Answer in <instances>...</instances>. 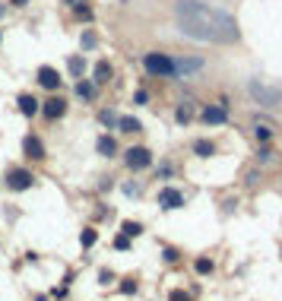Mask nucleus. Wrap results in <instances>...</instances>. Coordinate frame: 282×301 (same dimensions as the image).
<instances>
[{
    "instance_id": "obj_18",
    "label": "nucleus",
    "mask_w": 282,
    "mask_h": 301,
    "mask_svg": "<svg viewBox=\"0 0 282 301\" xmlns=\"http://www.w3.org/2000/svg\"><path fill=\"white\" fill-rule=\"evenodd\" d=\"M76 95H79V98H92V86L79 79V83H76Z\"/></svg>"
},
{
    "instance_id": "obj_9",
    "label": "nucleus",
    "mask_w": 282,
    "mask_h": 301,
    "mask_svg": "<svg viewBox=\"0 0 282 301\" xmlns=\"http://www.w3.org/2000/svg\"><path fill=\"white\" fill-rule=\"evenodd\" d=\"M38 83L45 86V89H57L60 86V73L54 67H38Z\"/></svg>"
},
{
    "instance_id": "obj_8",
    "label": "nucleus",
    "mask_w": 282,
    "mask_h": 301,
    "mask_svg": "<svg viewBox=\"0 0 282 301\" xmlns=\"http://www.w3.org/2000/svg\"><path fill=\"white\" fill-rule=\"evenodd\" d=\"M200 117H203L206 124H225V120H228V111L222 108V105H210V108L200 111Z\"/></svg>"
},
{
    "instance_id": "obj_21",
    "label": "nucleus",
    "mask_w": 282,
    "mask_h": 301,
    "mask_svg": "<svg viewBox=\"0 0 282 301\" xmlns=\"http://www.w3.org/2000/svg\"><path fill=\"white\" fill-rule=\"evenodd\" d=\"M114 247H118V251H127V247H130V235H118L114 238Z\"/></svg>"
},
{
    "instance_id": "obj_12",
    "label": "nucleus",
    "mask_w": 282,
    "mask_h": 301,
    "mask_svg": "<svg viewBox=\"0 0 282 301\" xmlns=\"http://www.w3.org/2000/svg\"><path fill=\"white\" fill-rule=\"evenodd\" d=\"M19 111H23L25 117H32L38 111V98L35 95H19Z\"/></svg>"
},
{
    "instance_id": "obj_17",
    "label": "nucleus",
    "mask_w": 282,
    "mask_h": 301,
    "mask_svg": "<svg viewBox=\"0 0 282 301\" xmlns=\"http://www.w3.org/2000/svg\"><path fill=\"white\" fill-rule=\"evenodd\" d=\"M193 270L200 273V276H206V273H212V260H206V257H200L197 263H193Z\"/></svg>"
},
{
    "instance_id": "obj_15",
    "label": "nucleus",
    "mask_w": 282,
    "mask_h": 301,
    "mask_svg": "<svg viewBox=\"0 0 282 301\" xmlns=\"http://www.w3.org/2000/svg\"><path fill=\"white\" fill-rule=\"evenodd\" d=\"M118 127H120L124 133H137V130H140V120H137V117H120Z\"/></svg>"
},
{
    "instance_id": "obj_20",
    "label": "nucleus",
    "mask_w": 282,
    "mask_h": 301,
    "mask_svg": "<svg viewBox=\"0 0 282 301\" xmlns=\"http://www.w3.org/2000/svg\"><path fill=\"white\" fill-rule=\"evenodd\" d=\"M79 241H83V247H92V244H95V232H92V229H86L83 235H79Z\"/></svg>"
},
{
    "instance_id": "obj_14",
    "label": "nucleus",
    "mask_w": 282,
    "mask_h": 301,
    "mask_svg": "<svg viewBox=\"0 0 282 301\" xmlns=\"http://www.w3.org/2000/svg\"><path fill=\"white\" fill-rule=\"evenodd\" d=\"M193 152H197V156H203V159H210L212 152H216V146H212L210 139H197V143H193Z\"/></svg>"
},
{
    "instance_id": "obj_7",
    "label": "nucleus",
    "mask_w": 282,
    "mask_h": 301,
    "mask_svg": "<svg viewBox=\"0 0 282 301\" xmlns=\"http://www.w3.org/2000/svg\"><path fill=\"white\" fill-rule=\"evenodd\" d=\"M159 206H165V209H181V206H184V193H178L174 187H162V190H159Z\"/></svg>"
},
{
    "instance_id": "obj_6",
    "label": "nucleus",
    "mask_w": 282,
    "mask_h": 301,
    "mask_svg": "<svg viewBox=\"0 0 282 301\" xmlns=\"http://www.w3.org/2000/svg\"><path fill=\"white\" fill-rule=\"evenodd\" d=\"M127 165H130V168H149V165H152V152L143 149V146L127 149Z\"/></svg>"
},
{
    "instance_id": "obj_24",
    "label": "nucleus",
    "mask_w": 282,
    "mask_h": 301,
    "mask_svg": "<svg viewBox=\"0 0 282 301\" xmlns=\"http://www.w3.org/2000/svg\"><path fill=\"white\" fill-rule=\"evenodd\" d=\"M254 133H257V139H270V127H257Z\"/></svg>"
},
{
    "instance_id": "obj_10",
    "label": "nucleus",
    "mask_w": 282,
    "mask_h": 301,
    "mask_svg": "<svg viewBox=\"0 0 282 301\" xmlns=\"http://www.w3.org/2000/svg\"><path fill=\"white\" fill-rule=\"evenodd\" d=\"M42 111H45V117H51V120H54V117H64V111H67V102H64V98H48Z\"/></svg>"
},
{
    "instance_id": "obj_13",
    "label": "nucleus",
    "mask_w": 282,
    "mask_h": 301,
    "mask_svg": "<svg viewBox=\"0 0 282 301\" xmlns=\"http://www.w3.org/2000/svg\"><path fill=\"white\" fill-rule=\"evenodd\" d=\"M95 149H98V156H108V159H111L118 146H114V139H111V137H102V139L95 143Z\"/></svg>"
},
{
    "instance_id": "obj_5",
    "label": "nucleus",
    "mask_w": 282,
    "mask_h": 301,
    "mask_svg": "<svg viewBox=\"0 0 282 301\" xmlns=\"http://www.w3.org/2000/svg\"><path fill=\"white\" fill-rule=\"evenodd\" d=\"M174 76H190V73L203 70V57H171Z\"/></svg>"
},
{
    "instance_id": "obj_4",
    "label": "nucleus",
    "mask_w": 282,
    "mask_h": 301,
    "mask_svg": "<svg viewBox=\"0 0 282 301\" xmlns=\"http://www.w3.org/2000/svg\"><path fill=\"white\" fill-rule=\"evenodd\" d=\"M32 171H25V168H10L6 171V187L10 190H29L32 187Z\"/></svg>"
},
{
    "instance_id": "obj_25",
    "label": "nucleus",
    "mask_w": 282,
    "mask_h": 301,
    "mask_svg": "<svg viewBox=\"0 0 282 301\" xmlns=\"http://www.w3.org/2000/svg\"><path fill=\"white\" fill-rule=\"evenodd\" d=\"M114 120H118V117H114V111H102V124H114Z\"/></svg>"
},
{
    "instance_id": "obj_23",
    "label": "nucleus",
    "mask_w": 282,
    "mask_h": 301,
    "mask_svg": "<svg viewBox=\"0 0 282 301\" xmlns=\"http://www.w3.org/2000/svg\"><path fill=\"white\" fill-rule=\"evenodd\" d=\"M70 70H73V73H83V60H79V57H70Z\"/></svg>"
},
{
    "instance_id": "obj_2",
    "label": "nucleus",
    "mask_w": 282,
    "mask_h": 301,
    "mask_svg": "<svg viewBox=\"0 0 282 301\" xmlns=\"http://www.w3.org/2000/svg\"><path fill=\"white\" fill-rule=\"evenodd\" d=\"M143 67H146V73H149V76H162V79L174 76L171 57H168V54H159V51H152V54H143Z\"/></svg>"
},
{
    "instance_id": "obj_26",
    "label": "nucleus",
    "mask_w": 282,
    "mask_h": 301,
    "mask_svg": "<svg viewBox=\"0 0 282 301\" xmlns=\"http://www.w3.org/2000/svg\"><path fill=\"white\" fill-rule=\"evenodd\" d=\"M171 301H190V298H187L184 292H171Z\"/></svg>"
},
{
    "instance_id": "obj_22",
    "label": "nucleus",
    "mask_w": 282,
    "mask_h": 301,
    "mask_svg": "<svg viewBox=\"0 0 282 301\" xmlns=\"http://www.w3.org/2000/svg\"><path fill=\"white\" fill-rule=\"evenodd\" d=\"M120 292H124V295H130V292H137V282H133V279H124V282H120Z\"/></svg>"
},
{
    "instance_id": "obj_19",
    "label": "nucleus",
    "mask_w": 282,
    "mask_h": 301,
    "mask_svg": "<svg viewBox=\"0 0 282 301\" xmlns=\"http://www.w3.org/2000/svg\"><path fill=\"white\" fill-rule=\"evenodd\" d=\"M140 232H143V225L140 222H124V235H130V238H137Z\"/></svg>"
},
{
    "instance_id": "obj_11",
    "label": "nucleus",
    "mask_w": 282,
    "mask_h": 301,
    "mask_svg": "<svg viewBox=\"0 0 282 301\" xmlns=\"http://www.w3.org/2000/svg\"><path fill=\"white\" fill-rule=\"evenodd\" d=\"M25 152H29V156L32 159H45V146H42V139H38V137H25Z\"/></svg>"
},
{
    "instance_id": "obj_3",
    "label": "nucleus",
    "mask_w": 282,
    "mask_h": 301,
    "mask_svg": "<svg viewBox=\"0 0 282 301\" xmlns=\"http://www.w3.org/2000/svg\"><path fill=\"white\" fill-rule=\"evenodd\" d=\"M251 98L260 102V105H266V108H276V105H282V89H270V86L254 79L251 83Z\"/></svg>"
},
{
    "instance_id": "obj_16",
    "label": "nucleus",
    "mask_w": 282,
    "mask_h": 301,
    "mask_svg": "<svg viewBox=\"0 0 282 301\" xmlns=\"http://www.w3.org/2000/svg\"><path fill=\"white\" fill-rule=\"evenodd\" d=\"M108 79H111V67L102 60V64L95 67V83H108Z\"/></svg>"
},
{
    "instance_id": "obj_1",
    "label": "nucleus",
    "mask_w": 282,
    "mask_h": 301,
    "mask_svg": "<svg viewBox=\"0 0 282 301\" xmlns=\"http://www.w3.org/2000/svg\"><path fill=\"white\" fill-rule=\"evenodd\" d=\"M174 19H178V29L187 38H197V42L232 45L241 38L235 16H228L225 10H219L212 3H203V0H178Z\"/></svg>"
}]
</instances>
